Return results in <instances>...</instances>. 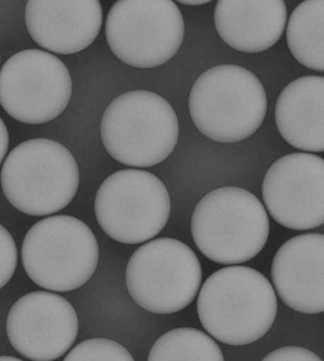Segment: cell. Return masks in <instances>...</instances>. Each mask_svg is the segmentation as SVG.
<instances>
[{"label":"cell","instance_id":"obj_23","mask_svg":"<svg viewBox=\"0 0 324 361\" xmlns=\"http://www.w3.org/2000/svg\"><path fill=\"white\" fill-rule=\"evenodd\" d=\"M179 3H182V4L185 5H203L210 3V1L209 0H181Z\"/></svg>","mask_w":324,"mask_h":361},{"label":"cell","instance_id":"obj_5","mask_svg":"<svg viewBox=\"0 0 324 361\" xmlns=\"http://www.w3.org/2000/svg\"><path fill=\"white\" fill-rule=\"evenodd\" d=\"M100 131L113 159L130 168H151L173 153L180 126L167 99L151 91L134 90L108 104Z\"/></svg>","mask_w":324,"mask_h":361},{"label":"cell","instance_id":"obj_2","mask_svg":"<svg viewBox=\"0 0 324 361\" xmlns=\"http://www.w3.org/2000/svg\"><path fill=\"white\" fill-rule=\"evenodd\" d=\"M188 108L204 136L216 142H239L264 123L268 95L251 71L236 65L215 66L196 80Z\"/></svg>","mask_w":324,"mask_h":361},{"label":"cell","instance_id":"obj_18","mask_svg":"<svg viewBox=\"0 0 324 361\" xmlns=\"http://www.w3.org/2000/svg\"><path fill=\"white\" fill-rule=\"evenodd\" d=\"M148 361H225L215 341L193 327L167 332L152 345Z\"/></svg>","mask_w":324,"mask_h":361},{"label":"cell","instance_id":"obj_14","mask_svg":"<svg viewBox=\"0 0 324 361\" xmlns=\"http://www.w3.org/2000/svg\"><path fill=\"white\" fill-rule=\"evenodd\" d=\"M271 276L285 305L299 313H323V234H300L285 241L273 257Z\"/></svg>","mask_w":324,"mask_h":361},{"label":"cell","instance_id":"obj_3","mask_svg":"<svg viewBox=\"0 0 324 361\" xmlns=\"http://www.w3.org/2000/svg\"><path fill=\"white\" fill-rule=\"evenodd\" d=\"M191 233L199 251L219 264H242L264 249L270 219L263 202L249 190L221 187L197 204Z\"/></svg>","mask_w":324,"mask_h":361},{"label":"cell","instance_id":"obj_17","mask_svg":"<svg viewBox=\"0 0 324 361\" xmlns=\"http://www.w3.org/2000/svg\"><path fill=\"white\" fill-rule=\"evenodd\" d=\"M323 33V0H306L298 5L288 21L287 43L299 63L324 72Z\"/></svg>","mask_w":324,"mask_h":361},{"label":"cell","instance_id":"obj_1","mask_svg":"<svg viewBox=\"0 0 324 361\" xmlns=\"http://www.w3.org/2000/svg\"><path fill=\"white\" fill-rule=\"evenodd\" d=\"M276 293L254 268L229 266L209 276L199 290L197 313L210 337L229 345L263 338L276 320Z\"/></svg>","mask_w":324,"mask_h":361},{"label":"cell","instance_id":"obj_12","mask_svg":"<svg viewBox=\"0 0 324 361\" xmlns=\"http://www.w3.org/2000/svg\"><path fill=\"white\" fill-rule=\"evenodd\" d=\"M78 317L65 297L33 291L13 303L6 320L10 343L32 361H54L72 348L78 336Z\"/></svg>","mask_w":324,"mask_h":361},{"label":"cell","instance_id":"obj_22","mask_svg":"<svg viewBox=\"0 0 324 361\" xmlns=\"http://www.w3.org/2000/svg\"><path fill=\"white\" fill-rule=\"evenodd\" d=\"M9 131L6 129L4 121L0 118V165L6 158V153L9 149Z\"/></svg>","mask_w":324,"mask_h":361},{"label":"cell","instance_id":"obj_6","mask_svg":"<svg viewBox=\"0 0 324 361\" xmlns=\"http://www.w3.org/2000/svg\"><path fill=\"white\" fill-rule=\"evenodd\" d=\"M22 264L30 279L54 293H68L87 284L99 264L95 234L80 219L49 216L27 232Z\"/></svg>","mask_w":324,"mask_h":361},{"label":"cell","instance_id":"obj_4","mask_svg":"<svg viewBox=\"0 0 324 361\" xmlns=\"http://www.w3.org/2000/svg\"><path fill=\"white\" fill-rule=\"evenodd\" d=\"M1 188L22 214L50 216L68 207L79 187V168L72 153L48 138L15 147L1 168Z\"/></svg>","mask_w":324,"mask_h":361},{"label":"cell","instance_id":"obj_15","mask_svg":"<svg viewBox=\"0 0 324 361\" xmlns=\"http://www.w3.org/2000/svg\"><path fill=\"white\" fill-rule=\"evenodd\" d=\"M287 18L283 0H219L214 13L221 39L246 54L272 48L284 33Z\"/></svg>","mask_w":324,"mask_h":361},{"label":"cell","instance_id":"obj_21","mask_svg":"<svg viewBox=\"0 0 324 361\" xmlns=\"http://www.w3.org/2000/svg\"><path fill=\"white\" fill-rule=\"evenodd\" d=\"M261 361H322V359L303 347H282L268 354Z\"/></svg>","mask_w":324,"mask_h":361},{"label":"cell","instance_id":"obj_20","mask_svg":"<svg viewBox=\"0 0 324 361\" xmlns=\"http://www.w3.org/2000/svg\"><path fill=\"white\" fill-rule=\"evenodd\" d=\"M18 247L9 231L0 224V288L9 283L18 267Z\"/></svg>","mask_w":324,"mask_h":361},{"label":"cell","instance_id":"obj_10","mask_svg":"<svg viewBox=\"0 0 324 361\" xmlns=\"http://www.w3.org/2000/svg\"><path fill=\"white\" fill-rule=\"evenodd\" d=\"M72 78L65 63L37 49L15 54L0 69V104L15 121L45 124L65 111Z\"/></svg>","mask_w":324,"mask_h":361},{"label":"cell","instance_id":"obj_8","mask_svg":"<svg viewBox=\"0 0 324 361\" xmlns=\"http://www.w3.org/2000/svg\"><path fill=\"white\" fill-rule=\"evenodd\" d=\"M172 202L164 183L151 172L124 169L108 176L95 198V215L108 237L121 244H143L168 224Z\"/></svg>","mask_w":324,"mask_h":361},{"label":"cell","instance_id":"obj_24","mask_svg":"<svg viewBox=\"0 0 324 361\" xmlns=\"http://www.w3.org/2000/svg\"><path fill=\"white\" fill-rule=\"evenodd\" d=\"M0 361H22L18 357H6V355H1L0 357Z\"/></svg>","mask_w":324,"mask_h":361},{"label":"cell","instance_id":"obj_11","mask_svg":"<svg viewBox=\"0 0 324 361\" xmlns=\"http://www.w3.org/2000/svg\"><path fill=\"white\" fill-rule=\"evenodd\" d=\"M265 209L277 224L310 231L324 224V160L290 153L268 169L263 182Z\"/></svg>","mask_w":324,"mask_h":361},{"label":"cell","instance_id":"obj_19","mask_svg":"<svg viewBox=\"0 0 324 361\" xmlns=\"http://www.w3.org/2000/svg\"><path fill=\"white\" fill-rule=\"evenodd\" d=\"M64 361H135L129 350L107 338L84 341L69 350Z\"/></svg>","mask_w":324,"mask_h":361},{"label":"cell","instance_id":"obj_13","mask_svg":"<svg viewBox=\"0 0 324 361\" xmlns=\"http://www.w3.org/2000/svg\"><path fill=\"white\" fill-rule=\"evenodd\" d=\"M25 20L30 37L40 48L72 55L95 42L104 11L99 0H30Z\"/></svg>","mask_w":324,"mask_h":361},{"label":"cell","instance_id":"obj_9","mask_svg":"<svg viewBox=\"0 0 324 361\" xmlns=\"http://www.w3.org/2000/svg\"><path fill=\"white\" fill-rule=\"evenodd\" d=\"M104 30L108 47L121 62L155 68L181 48L185 22L172 0H118L108 13Z\"/></svg>","mask_w":324,"mask_h":361},{"label":"cell","instance_id":"obj_7","mask_svg":"<svg viewBox=\"0 0 324 361\" xmlns=\"http://www.w3.org/2000/svg\"><path fill=\"white\" fill-rule=\"evenodd\" d=\"M195 251L172 238L153 239L131 255L126 271L130 297L143 310L174 314L195 301L202 285Z\"/></svg>","mask_w":324,"mask_h":361},{"label":"cell","instance_id":"obj_16","mask_svg":"<svg viewBox=\"0 0 324 361\" xmlns=\"http://www.w3.org/2000/svg\"><path fill=\"white\" fill-rule=\"evenodd\" d=\"M277 129L305 153L324 151V78L306 75L282 90L275 109Z\"/></svg>","mask_w":324,"mask_h":361}]
</instances>
